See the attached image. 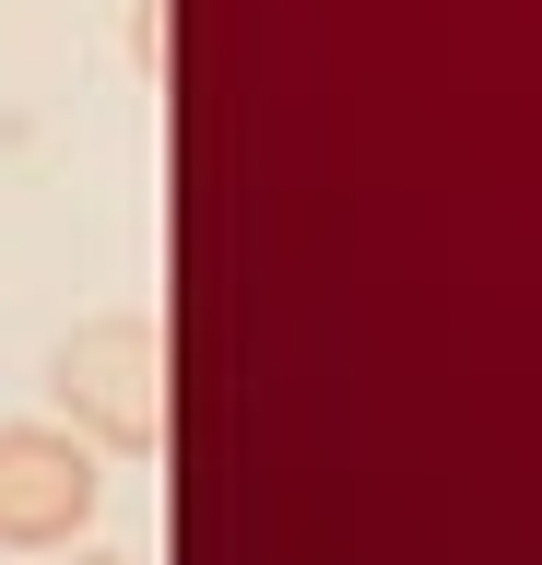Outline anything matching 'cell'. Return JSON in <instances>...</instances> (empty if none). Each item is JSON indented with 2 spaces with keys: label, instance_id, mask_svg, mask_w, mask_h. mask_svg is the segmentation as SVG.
I'll return each mask as SVG.
<instances>
[{
  "label": "cell",
  "instance_id": "cell-1",
  "mask_svg": "<svg viewBox=\"0 0 542 565\" xmlns=\"http://www.w3.org/2000/svg\"><path fill=\"white\" fill-rule=\"evenodd\" d=\"M47 401L95 459H153L166 448V330L142 307L72 318L60 353H47Z\"/></svg>",
  "mask_w": 542,
  "mask_h": 565
},
{
  "label": "cell",
  "instance_id": "cell-4",
  "mask_svg": "<svg viewBox=\"0 0 542 565\" xmlns=\"http://www.w3.org/2000/svg\"><path fill=\"white\" fill-rule=\"evenodd\" d=\"M36 565H142V554H107V542H60V554H36Z\"/></svg>",
  "mask_w": 542,
  "mask_h": 565
},
{
  "label": "cell",
  "instance_id": "cell-2",
  "mask_svg": "<svg viewBox=\"0 0 542 565\" xmlns=\"http://www.w3.org/2000/svg\"><path fill=\"white\" fill-rule=\"evenodd\" d=\"M107 507V471L72 424H0V554H60Z\"/></svg>",
  "mask_w": 542,
  "mask_h": 565
},
{
  "label": "cell",
  "instance_id": "cell-3",
  "mask_svg": "<svg viewBox=\"0 0 542 565\" xmlns=\"http://www.w3.org/2000/svg\"><path fill=\"white\" fill-rule=\"evenodd\" d=\"M130 60L166 71V0H130Z\"/></svg>",
  "mask_w": 542,
  "mask_h": 565
}]
</instances>
